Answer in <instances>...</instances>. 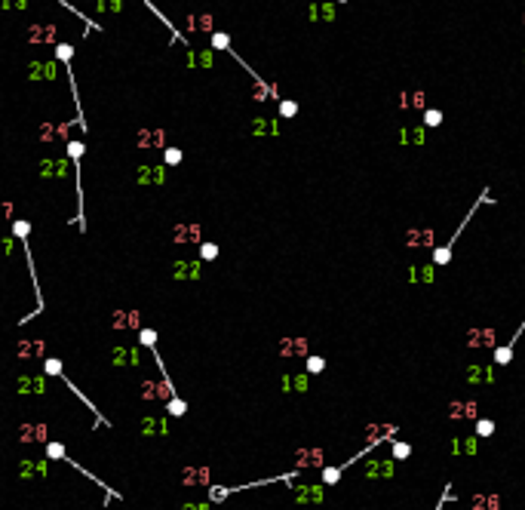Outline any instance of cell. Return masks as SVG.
<instances>
[{
  "label": "cell",
  "instance_id": "cell-36",
  "mask_svg": "<svg viewBox=\"0 0 525 510\" xmlns=\"http://www.w3.org/2000/svg\"><path fill=\"white\" fill-rule=\"evenodd\" d=\"M9 212H12V206H9V203H0V218H6Z\"/></svg>",
  "mask_w": 525,
  "mask_h": 510
},
{
  "label": "cell",
  "instance_id": "cell-8",
  "mask_svg": "<svg viewBox=\"0 0 525 510\" xmlns=\"http://www.w3.org/2000/svg\"><path fill=\"white\" fill-rule=\"evenodd\" d=\"M111 360H114V366H138V363H141V354L132 351V348H114V351H111Z\"/></svg>",
  "mask_w": 525,
  "mask_h": 510
},
{
  "label": "cell",
  "instance_id": "cell-32",
  "mask_svg": "<svg viewBox=\"0 0 525 510\" xmlns=\"http://www.w3.org/2000/svg\"><path fill=\"white\" fill-rule=\"evenodd\" d=\"M46 452H49V458H62V455H65V449H62L59 443H52V446H49Z\"/></svg>",
  "mask_w": 525,
  "mask_h": 510
},
{
  "label": "cell",
  "instance_id": "cell-17",
  "mask_svg": "<svg viewBox=\"0 0 525 510\" xmlns=\"http://www.w3.org/2000/svg\"><path fill=\"white\" fill-rule=\"evenodd\" d=\"M492 433H495V421H492V418L476 421V436H492Z\"/></svg>",
  "mask_w": 525,
  "mask_h": 510
},
{
  "label": "cell",
  "instance_id": "cell-5",
  "mask_svg": "<svg viewBox=\"0 0 525 510\" xmlns=\"http://www.w3.org/2000/svg\"><path fill=\"white\" fill-rule=\"evenodd\" d=\"M15 354H19L22 360H40L46 354V341L43 338H22L19 348H15Z\"/></svg>",
  "mask_w": 525,
  "mask_h": 510
},
{
  "label": "cell",
  "instance_id": "cell-14",
  "mask_svg": "<svg viewBox=\"0 0 525 510\" xmlns=\"http://www.w3.org/2000/svg\"><path fill=\"white\" fill-rule=\"evenodd\" d=\"M138 181L141 185H157V181H163V172L154 166H144V169H138Z\"/></svg>",
  "mask_w": 525,
  "mask_h": 510
},
{
  "label": "cell",
  "instance_id": "cell-7",
  "mask_svg": "<svg viewBox=\"0 0 525 510\" xmlns=\"http://www.w3.org/2000/svg\"><path fill=\"white\" fill-rule=\"evenodd\" d=\"M19 440L22 443H46V424L34 421V424H22L19 430Z\"/></svg>",
  "mask_w": 525,
  "mask_h": 510
},
{
  "label": "cell",
  "instance_id": "cell-12",
  "mask_svg": "<svg viewBox=\"0 0 525 510\" xmlns=\"http://www.w3.org/2000/svg\"><path fill=\"white\" fill-rule=\"evenodd\" d=\"M40 135H43L46 141L65 138V135H68V123H46V126H40Z\"/></svg>",
  "mask_w": 525,
  "mask_h": 510
},
{
  "label": "cell",
  "instance_id": "cell-23",
  "mask_svg": "<svg viewBox=\"0 0 525 510\" xmlns=\"http://www.w3.org/2000/svg\"><path fill=\"white\" fill-rule=\"evenodd\" d=\"M448 501H455V492H451V486H445V489H442V498H439V504L433 507V510H445V504H448Z\"/></svg>",
  "mask_w": 525,
  "mask_h": 510
},
{
  "label": "cell",
  "instance_id": "cell-11",
  "mask_svg": "<svg viewBox=\"0 0 525 510\" xmlns=\"http://www.w3.org/2000/svg\"><path fill=\"white\" fill-rule=\"evenodd\" d=\"M52 37H56V28L52 25H31L28 28V40H34V43L37 40H52Z\"/></svg>",
  "mask_w": 525,
  "mask_h": 510
},
{
  "label": "cell",
  "instance_id": "cell-33",
  "mask_svg": "<svg viewBox=\"0 0 525 510\" xmlns=\"http://www.w3.org/2000/svg\"><path fill=\"white\" fill-rule=\"evenodd\" d=\"M0 3L9 9V6H28V0H0Z\"/></svg>",
  "mask_w": 525,
  "mask_h": 510
},
{
  "label": "cell",
  "instance_id": "cell-31",
  "mask_svg": "<svg viewBox=\"0 0 525 510\" xmlns=\"http://www.w3.org/2000/svg\"><path fill=\"white\" fill-rule=\"evenodd\" d=\"M46 372H49V375H59V372H62L59 360H46Z\"/></svg>",
  "mask_w": 525,
  "mask_h": 510
},
{
  "label": "cell",
  "instance_id": "cell-9",
  "mask_svg": "<svg viewBox=\"0 0 525 510\" xmlns=\"http://www.w3.org/2000/svg\"><path fill=\"white\" fill-rule=\"evenodd\" d=\"M46 390V378L40 375H22L19 378V393H43Z\"/></svg>",
  "mask_w": 525,
  "mask_h": 510
},
{
  "label": "cell",
  "instance_id": "cell-13",
  "mask_svg": "<svg viewBox=\"0 0 525 510\" xmlns=\"http://www.w3.org/2000/svg\"><path fill=\"white\" fill-rule=\"evenodd\" d=\"M43 175H52V178L68 175V163H65V160H46V163H43Z\"/></svg>",
  "mask_w": 525,
  "mask_h": 510
},
{
  "label": "cell",
  "instance_id": "cell-21",
  "mask_svg": "<svg viewBox=\"0 0 525 510\" xmlns=\"http://www.w3.org/2000/svg\"><path fill=\"white\" fill-rule=\"evenodd\" d=\"M412 455V446L409 443H393V458L400 461V458H409Z\"/></svg>",
  "mask_w": 525,
  "mask_h": 510
},
{
  "label": "cell",
  "instance_id": "cell-34",
  "mask_svg": "<svg viewBox=\"0 0 525 510\" xmlns=\"http://www.w3.org/2000/svg\"><path fill=\"white\" fill-rule=\"evenodd\" d=\"M166 160H169V163H178V160H182V151H175V148L166 151Z\"/></svg>",
  "mask_w": 525,
  "mask_h": 510
},
{
  "label": "cell",
  "instance_id": "cell-19",
  "mask_svg": "<svg viewBox=\"0 0 525 510\" xmlns=\"http://www.w3.org/2000/svg\"><path fill=\"white\" fill-rule=\"evenodd\" d=\"M424 123H427V126H439V123H442V111H436V108L424 111Z\"/></svg>",
  "mask_w": 525,
  "mask_h": 510
},
{
  "label": "cell",
  "instance_id": "cell-30",
  "mask_svg": "<svg viewBox=\"0 0 525 510\" xmlns=\"http://www.w3.org/2000/svg\"><path fill=\"white\" fill-rule=\"evenodd\" d=\"M280 111H283L286 117H292V114L298 111V105H295V102H283V105H280Z\"/></svg>",
  "mask_w": 525,
  "mask_h": 510
},
{
  "label": "cell",
  "instance_id": "cell-6",
  "mask_svg": "<svg viewBox=\"0 0 525 510\" xmlns=\"http://www.w3.org/2000/svg\"><path fill=\"white\" fill-rule=\"evenodd\" d=\"M111 326H114V329H120V332L138 329V326H141V314H138V311H117V314L111 317Z\"/></svg>",
  "mask_w": 525,
  "mask_h": 510
},
{
  "label": "cell",
  "instance_id": "cell-27",
  "mask_svg": "<svg viewBox=\"0 0 525 510\" xmlns=\"http://www.w3.org/2000/svg\"><path fill=\"white\" fill-rule=\"evenodd\" d=\"M212 46H215V49H227V46H230V43H227V34H215V37H212Z\"/></svg>",
  "mask_w": 525,
  "mask_h": 510
},
{
  "label": "cell",
  "instance_id": "cell-26",
  "mask_svg": "<svg viewBox=\"0 0 525 510\" xmlns=\"http://www.w3.org/2000/svg\"><path fill=\"white\" fill-rule=\"evenodd\" d=\"M96 3H99V9L107 12V9H120V6H123V0H96Z\"/></svg>",
  "mask_w": 525,
  "mask_h": 510
},
{
  "label": "cell",
  "instance_id": "cell-10",
  "mask_svg": "<svg viewBox=\"0 0 525 510\" xmlns=\"http://www.w3.org/2000/svg\"><path fill=\"white\" fill-rule=\"evenodd\" d=\"M19 477H22V480L46 477V461H22V464H19Z\"/></svg>",
  "mask_w": 525,
  "mask_h": 510
},
{
  "label": "cell",
  "instance_id": "cell-16",
  "mask_svg": "<svg viewBox=\"0 0 525 510\" xmlns=\"http://www.w3.org/2000/svg\"><path fill=\"white\" fill-rule=\"evenodd\" d=\"M172 237H175L178 243H188V240H194V237H197V228H191V225H178V228L172 231ZM194 243H197V240H194Z\"/></svg>",
  "mask_w": 525,
  "mask_h": 510
},
{
  "label": "cell",
  "instance_id": "cell-1",
  "mask_svg": "<svg viewBox=\"0 0 525 510\" xmlns=\"http://www.w3.org/2000/svg\"><path fill=\"white\" fill-rule=\"evenodd\" d=\"M393 433H396V424H390V427L384 430V436H375V440H372L369 446H363V449H359V452L353 455V458L341 461V464H335V467H325V470H322V483L335 486V483H338V480H341V477H344V473H347V470H350V467H353L356 461H363L366 455H372V452H375L378 446H381V443H390V440H393Z\"/></svg>",
  "mask_w": 525,
  "mask_h": 510
},
{
  "label": "cell",
  "instance_id": "cell-20",
  "mask_svg": "<svg viewBox=\"0 0 525 510\" xmlns=\"http://www.w3.org/2000/svg\"><path fill=\"white\" fill-rule=\"evenodd\" d=\"M141 430L144 433H163V421H160V418H148V421L141 424Z\"/></svg>",
  "mask_w": 525,
  "mask_h": 510
},
{
  "label": "cell",
  "instance_id": "cell-28",
  "mask_svg": "<svg viewBox=\"0 0 525 510\" xmlns=\"http://www.w3.org/2000/svg\"><path fill=\"white\" fill-rule=\"evenodd\" d=\"M200 255H203V258H215V255H218V249H215L212 243H203V249H200Z\"/></svg>",
  "mask_w": 525,
  "mask_h": 510
},
{
  "label": "cell",
  "instance_id": "cell-29",
  "mask_svg": "<svg viewBox=\"0 0 525 510\" xmlns=\"http://www.w3.org/2000/svg\"><path fill=\"white\" fill-rule=\"evenodd\" d=\"M154 341H157V332H154V329H144V332H141V344H148V348H151Z\"/></svg>",
  "mask_w": 525,
  "mask_h": 510
},
{
  "label": "cell",
  "instance_id": "cell-15",
  "mask_svg": "<svg viewBox=\"0 0 525 510\" xmlns=\"http://www.w3.org/2000/svg\"><path fill=\"white\" fill-rule=\"evenodd\" d=\"M138 144L141 148H157V144H163V132H138Z\"/></svg>",
  "mask_w": 525,
  "mask_h": 510
},
{
  "label": "cell",
  "instance_id": "cell-4",
  "mask_svg": "<svg viewBox=\"0 0 525 510\" xmlns=\"http://www.w3.org/2000/svg\"><path fill=\"white\" fill-rule=\"evenodd\" d=\"M522 335H525V320L519 323V329L513 332V338H507V341L501 344V348H495V363H498V366H507V363H510V360H513V351H516V341H519Z\"/></svg>",
  "mask_w": 525,
  "mask_h": 510
},
{
  "label": "cell",
  "instance_id": "cell-24",
  "mask_svg": "<svg viewBox=\"0 0 525 510\" xmlns=\"http://www.w3.org/2000/svg\"><path fill=\"white\" fill-rule=\"evenodd\" d=\"M56 71H52V65H34V71H31V77H52Z\"/></svg>",
  "mask_w": 525,
  "mask_h": 510
},
{
  "label": "cell",
  "instance_id": "cell-18",
  "mask_svg": "<svg viewBox=\"0 0 525 510\" xmlns=\"http://www.w3.org/2000/svg\"><path fill=\"white\" fill-rule=\"evenodd\" d=\"M12 252H15V240H9V237H0V258H9Z\"/></svg>",
  "mask_w": 525,
  "mask_h": 510
},
{
  "label": "cell",
  "instance_id": "cell-37",
  "mask_svg": "<svg viewBox=\"0 0 525 510\" xmlns=\"http://www.w3.org/2000/svg\"><path fill=\"white\" fill-rule=\"evenodd\" d=\"M341 3H344V0H341Z\"/></svg>",
  "mask_w": 525,
  "mask_h": 510
},
{
  "label": "cell",
  "instance_id": "cell-22",
  "mask_svg": "<svg viewBox=\"0 0 525 510\" xmlns=\"http://www.w3.org/2000/svg\"><path fill=\"white\" fill-rule=\"evenodd\" d=\"M169 412H172V415H185V412H188V403H185V399H175V396H172V399H169Z\"/></svg>",
  "mask_w": 525,
  "mask_h": 510
},
{
  "label": "cell",
  "instance_id": "cell-25",
  "mask_svg": "<svg viewBox=\"0 0 525 510\" xmlns=\"http://www.w3.org/2000/svg\"><path fill=\"white\" fill-rule=\"evenodd\" d=\"M322 366H325L322 357H307V372H314V375H316V372H322Z\"/></svg>",
  "mask_w": 525,
  "mask_h": 510
},
{
  "label": "cell",
  "instance_id": "cell-2",
  "mask_svg": "<svg viewBox=\"0 0 525 510\" xmlns=\"http://www.w3.org/2000/svg\"><path fill=\"white\" fill-rule=\"evenodd\" d=\"M482 203H495V200H492V194H488V188L482 191V197L476 200V203H473V206H470V212L464 215V222L458 225V231H455V234H451V237H448V240H445L442 246H436V249H433V264H436V267H445V264L451 261V252H455V246H458V237L464 234V228H467V222H470V218H473V215L479 212V206H482Z\"/></svg>",
  "mask_w": 525,
  "mask_h": 510
},
{
  "label": "cell",
  "instance_id": "cell-35",
  "mask_svg": "<svg viewBox=\"0 0 525 510\" xmlns=\"http://www.w3.org/2000/svg\"><path fill=\"white\" fill-rule=\"evenodd\" d=\"M28 231H31V228H28V225H25V222H19V225H15V234H19V237H25V234H28Z\"/></svg>",
  "mask_w": 525,
  "mask_h": 510
},
{
  "label": "cell",
  "instance_id": "cell-3",
  "mask_svg": "<svg viewBox=\"0 0 525 510\" xmlns=\"http://www.w3.org/2000/svg\"><path fill=\"white\" fill-rule=\"evenodd\" d=\"M141 396L154 403V399H172L175 390L169 384V378H163V381H148V384H141Z\"/></svg>",
  "mask_w": 525,
  "mask_h": 510
}]
</instances>
